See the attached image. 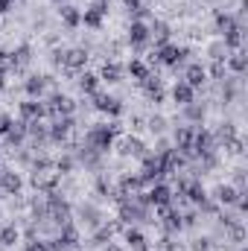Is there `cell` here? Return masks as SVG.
I'll list each match as a JSON object with an SVG mask.
<instances>
[{
    "mask_svg": "<svg viewBox=\"0 0 248 251\" xmlns=\"http://www.w3.org/2000/svg\"><path fill=\"white\" fill-rule=\"evenodd\" d=\"M120 134V126L117 123H97L85 131V146H91L94 152L105 155L108 149H114V137Z\"/></svg>",
    "mask_w": 248,
    "mask_h": 251,
    "instance_id": "obj_1",
    "label": "cell"
},
{
    "mask_svg": "<svg viewBox=\"0 0 248 251\" xmlns=\"http://www.w3.org/2000/svg\"><path fill=\"white\" fill-rule=\"evenodd\" d=\"M44 108H47V114H50V117H56V120H59V117H73L76 102H73L70 97H64V94H53V97H50V102H47Z\"/></svg>",
    "mask_w": 248,
    "mask_h": 251,
    "instance_id": "obj_6",
    "label": "cell"
},
{
    "mask_svg": "<svg viewBox=\"0 0 248 251\" xmlns=\"http://www.w3.org/2000/svg\"><path fill=\"white\" fill-rule=\"evenodd\" d=\"M117 204H120V222H123V225H131V222H149V207H146V204H137L134 196L117 201Z\"/></svg>",
    "mask_w": 248,
    "mask_h": 251,
    "instance_id": "obj_4",
    "label": "cell"
},
{
    "mask_svg": "<svg viewBox=\"0 0 248 251\" xmlns=\"http://www.w3.org/2000/svg\"><path fill=\"white\" fill-rule=\"evenodd\" d=\"M105 251H123V246H114V243H108V249Z\"/></svg>",
    "mask_w": 248,
    "mask_h": 251,
    "instance_id": "obj_50",
    "label": "cell"
},
{
    "mask_svg": "<svg viewBox=\"0 0 248 251\" xmlns=\"http://www.w3.org/2000/svg\"><path fill=\"white\" fill-rule=\"evenodd\" d=\"M155 62L158 64H167V67H181L187 62V56H190V50L187 47H178V44H161V47H155Z\"/></svg>",
    "mask_w": 248,
    "mask_h": 251,
    "instance_id": "obj_3",
    "label": "cell"
},
{
    "mask_svg": "<svg viewBox=\"0 0 248 251\" xmlns=\"http://www.w3.org/2000/svg\"><path fill=\"white\" fill-rule=\"evenodd\" d=\"M193 251H216V249L207 237H198V240H193Z\"/></svg>",
    "mask_w": 248,
    "mask_h": 251,
    "instance_id": "obj_40",
    "label": "cell"
},
{
    "mask_svg": "<svg viewBox=\"0 0 248 251\" xmlns=\"http://www.w3.org/2000/svg\"><path fill=\"white\" fill-rule=\"evenodd\" d=\"M24 251H50V249H47V243H44V240H38V237H32V240L26 243V249H24Z\"/></svg>",
    "mask_w": 248,
    "mask_h": 251,
    "instance_id": "obj_43",
    "label": "cell"
},
{
    "mask_svg": "<svg viewBox=\"0 0 248 251\" xmlns=\"http://www.w3.org/2000/svg\"><path fill=\"white\" fill-rule=\"evenodd\" d=\"M79 88H82V94H97L99 91V76L97 73H88V70H82V76H79Z\"/></svg>",
    "mask_w": 248,
    "mask_h": 251,
    "instance_id": "obj_32",
    "label": "cell"
},
{
    "mask_svg": "<svg viewBox=\"0 0 248 251\" xmlns=\"http://www.w3.org/2000/svg\"><path fill=\"white\" fill-rule=\"evenodd\" d=\"M29 62H32V47H29V44H21V47L12 53V70H24Z\"/></svg>",
    "mask_w": 248,
    "mask_h": 251,
    "instance_id": "obj_28",
    "label": "cell"
},
{
    "mask_svg": "<svg viewBox=\"0 0 248 251\" xmlns=\"http://www.w3.org/2000/svg\"><path fill=\"white\" fill-rule=\"evenodd\" d=\"M26 140V123L24 120H18V123H12L9 128V134H6V143L12 146V149H21V143Z\"/></svg>",
    "mask_w": 248,
    "mask_h": 251,
    "instance_id": "obj_27",
    "label": "cell"
},
{
    "mask_svg": "<svg viewBox=\"0 0 248 251\" xmlns=\"http://www.w3.org/2000/svg\"><path fill=\"white\" fill-rule=\"evenodd\" d=\"M173 190L167 187L164 181H158V184H152L149 187V193H146V201L149 204H155V207H167V204H173Z\"/></svg>",
    "mask_w": 248,
    "mask_h": 251,
    "instance_id": "obj_13",
    "label": "cell"
},
{
    "mask_svg": "<svg viewBox=\"0 0 248 251\" xmlns=\"http://www.w3.org/2000/svg\"><path fill=\"white\" fill-rule=\"evenodd\" d=\"M158 213H161V228L167 231V237H173V234H178V231H184V222H181V213L173 207V204H167V207H158Z\"/></svg>",
    "mask_w": 248,
    "mask_h": 251,
    "instance_id": "obj_8",
    "label": "cell"
},
{
    "mask_svg": "<svg viewBox=\"0 0 248 251\" xmlns=\"http://www.w3.org/2000/svg\"><path fill=\"white\" fill-rule=\"evenodd\" d=\"M225 67H228L231 73H237V76H243V73L248 70V56L243 53V50H234V53H231V59H228V64H225Z\"/></svg>",
    "mask_w": 248,
    "mask_h": 251,
    "instance_id": "obj_29",
    "label": "cell"
},
{
    "mask_svg": "<svg viewBox=\"0 0 248 251\" xmlns=\"http://www.w3.org/2000/svg\"><path fill=\"white\" fill-rule=\"evenodd\" d=\"M53 3H59V6H64V3H70V0H53Z\"/></svg>",
    "mask_w": 248,
    "mask_h": 251,
    "instance_id": "obj_52",
    "label": "cell"
},
{
    "mask_svg": "<svg viewBox=\"0 0 248 251\" xmlns=\"http://www.w3.org/2000/svg\"><path fill=\"white\" fill-rule=\"evenodd\" d=\"M26 134L32 137L35 149H38L41 143H47V140H50V137H47V126L41 123V120H35V123H26Z\"/></svg>",
    "mask_w": 248,
    "mask_h": 251,
    "instance_id": "obj_30",
    "label": "cell"
},
{
    "mask_svg": "<svg viewBox=\"0 0 248 251\" xmlns=\"http://www.w3.org/2000/svg\"><path fill=\"white\" fill-rule=\"evenodd\" d=\"M228 237H231V243H243L246 240V225L243 222H228Z\"/></svg>",
    "mask_w": 248,
    "mask_h": 251,
    "instance_id": "obj_38",
    "label": "cell"
},
{
    "mask_svg": "<svg viewBox=\"0 0 248 251\" xmlns=\"http://www.w3.org/2000/svg\"><path fill=\"white\" fill-rule=\"evenodd\" d=\"M213 152H216L213 131H207V128H196V134H193V158H204V155H213Z\"/></svg>",
    "mask_w": 248,
    "mask_h": 251,
    "instance_id": "obj_5",
    "label": "cell"
},
{
    "mask_svg": "<svg viewBox=\"0 0 248 251\" xmlns=\"http://www.w3.org/2000/svg\"><path fill=\"white\" fill-rule=\"evenodd\" d=\"M164 126H167V120H164V117H152V120H149V128H152V131H158V134L164 131Z\"/></svg>",
    "mask_w": 248,
    "mask_h": 251,
    "instance_id": "obj_45",
    "label": "cell"
},
{
    "mask_svg": "<svg viewBox=\"0 0 248 251\" xmlns=\"http://www.w3.org/2000/svg\"><path fill=\"white\" fill-rule=\"evenodd\" d=\"M12 9V0H0V15H6Z\"/></svg>",
    "mask_w": 248,
    "mask_h": 251,
    "instance_id": "obj_49",
    "label": "cell"
},
{
    "mask_svg": "<svg viewBox=\"0 0 248 251\" xmlns=\"http://www.w3.org/2000/svg\"><path fill=\"white\" fill-rule=\"evenodd\" d=\"M6 88V73H0V91Z\"/></svg>",
    "mask_w": 248,
    "mask_h": 251,
    "instance_id": "obj_51",
    "label": "cell"
},
{
    "mask_svg": "<svg viewBox=\"0 0 248 251\" xmlns=\"http://www.w3.org/2000/svg\"><path fill=\"white\" fill-rule=\"evenodd\" d=\"M62 64L67 67V70H85V64H88V50H82V47L64 50L62 53Z\"/></svg>",
    "mask_w": 248,
    "mask_h": 251,
    "instance_id": "obj_17",
    "label": "cell"
},
{
    "mask_svg": "<svg viewBox=\"0 0 248 251\" xmlns=\"http://www.w3.org/2000/svg\"><path fill=\"white\" fill-rule=\"evenodd\" d=\"M9 70H12V53L0 50V73H9Z\"/></svg>",
    "mask_w": 248,
    "mask_h": 251,
    "instance_id": "obj_42",
    "label": "cell"
},
{
    "mask_svg": "<svg viewBox=\"0 0 248 251\" xmlns=\"http://www.w3.org/2000/svg\"><path fill=\"white\" fill-rule=\"evenodd\" d=\"M173 100H175V105H181V108H184L187 102H193V100H196V91L187 85L184 79H178V82H175V88H173Z\"/></svg>",
    "mask_w": 248,
    "mask_h": 251,
    "instance_id": "obj_25",
    "label": "cell"
},
{
    "mask_svg": "<svg viewBox=\"0 0 248 251\" xmlns=\"http://www.w3.org/2000/svg\"><path fill=\"white\" fill-rule=\"evenodd\" d=\"M102 21H105V15H102V12H97L94 6L82 12V24H85L88 29H102Z\"/></svg>",
    "mask_w": 248,
    "mask_h": 251,
    "instance_id": "obj_34",
    "label": "cell"
},
{
    "mask_svg": "<svg viewBox=\"0 0 248 251\" xmlns=\"http://www.w3.org/2000/svg\"><path fill=\"white\" fill-rule=\"evenodd\" d=\"M128 73H131V79H146V73H149V64H143L140 59H131L128 62Z\"/></svg>",
    "mask_w": 248,
    "mask_h": 251,
    "instance_id": "obj_37",
    "label": "cell"
},
{
    "mask_svg": "<svg viewBox=\"0 0 248 251\" xmlns=\"http://www.w3.org/2000/svg\"><path fill=\"white\" fill-rule=\"evenodd\" d=\"M222 44H225V50H231V53L240 50V47H243V26H234L231 32H225V35H222Z\"/></svg>",
    "mask_w": 248,
    "mask_h": 251,
    "instance_id": "obj_35",
    "label": "cell"
},
{
    "mask_svg": "<svg viewBox=\"0 0 248 251\" xmlns=\"http://www.w3.org/2000/svg\"><path fill=\"white\" fill-rule=\"evenodd\" d=\"M149 41H152V38H149V26H146L143 21H131V24H128V44H131L134 50H143Z\"/></svg>",
    "mask_w": 248,
    "mask_h": 251,
    "instance_id": "obj_11",
    "label": "cell"
},
{
    "mask_svg": "<svg viewBox=\"0 0 248 251\" xmlns=\"http://www.w3.org/2000/svg\"><path fill=\"white\" fill-rule=\"evenodd\" d=\"M184 117L190 120V123H201V120H204V105H198L196 100L187 102L184 105Z\"/></svg>",
    "mask_w": 248,
    "mask_h": 251,
    "instance_id": "obj_36",
    "label": "cell"
},
{
    "mask_svg": "<svg viewBox=\"0 0 248 251\" xmlns=\"http://www.w3.org/2000/svg\"><path fill=\"white\" fill-rule=\"evenodd\" d=\"M18 240H21L18 225H12V222H9V225H3V228H0V246H3V249H12Z\"/></svg>",
    "mask_w": 248,
    "mask_h": 251,
    "instance_id": "obj_33",
    "label": "cell"
},
{
    "mask_svg": "<svg viewBox=\"0 0 248 251\" xmlns=\"http://www.w3.org/2000/svg\"><path fill=\"white\" fill-rule=\"evenodd\" d=\"M213 21H216V32H219V35H225V32H231L234 26H240V24H237V18H234L231 12H216V18H213Z\"/></svg>",
    "mask_w": 248,
    "mask_h": 251,
    "instance_id": "obj_31",
    "label": "cell"
},
{
    "mask_svg": "<svg viewBox=\"0 0 248 251\" xmlns=\"http://www.w3.org/2000/svg\"><path fill=\"white\" fill-rule=\"evenodd\" d=\"M59 15H62V24L67 29H76V26L82 24V12H79L73 3H64L62 9H59Z\"/></svg>",
    "mask_w": 248,
    "mask_h": 251,
    "instance_id": "obj_26",
    "label": "cell"
},
{
    "mask_svg": "<svg viewBox=\"0 0 248 251\" xmlns=\"http://www.w3.org/2000/svg\"><path fill=\"white\" fill-rule=\"evenodd\" d=\"M70 201L67 199H62L56 190L53 193H47V204H44V219H50L56 228H62V225H67L70 222Z\"/></svg>",
    "mask_w": 248,
    "mask_h": 251,
    "instance_id": "obj_2",
    "label": "cell"
},
{
    "mask_svg": "<svg viewBox=\"0 0 248 251\" xmlns=\"http://www.w3.org/2000/svg\"><path fill=\"white\" fill-rule=\"evenodd\" d=\"M240 251H248V249H240Z\"/></svg>",
    "mask_w": 248,
    "mask_h": 251,
    "instance_id": "obj_53",
    "label": "cell"
},
{
    "mask_svg": "<svg viewBox=\"0 0 248 251\" xmlns=\"http://www.w3.org/2000/svg\"><path fill=\"white\" fill-rule=\"evenodd\" d=\"M184 82L196 91V88H201L204 82H207V67L201 62H190L187 64V70H184Z\"/></svg>",
    "mask_w": 248,
    "mask_h": 251,
    "instance_id": "obj_16",
    "label": "cell"
},
{
    "mask_svg": "<svg viewBox=\"0 0 248 251\" xmlns=\"http://www.w3.org/2000/svg\"><path fill=\"white\" fill-rule=\"evenodd\" d=\"M117 152L123 155V158H143L146 155V143L140 140V137H123L120 140V146H117Z\"/></svg>",
    "mask_w": 248,
    "mask_h": 251,
    "instance_id": "obj_15",
    "label": "cell"
},
{
    "mask_svg": "<svg viewBox=\"0 0 248 251\" xmlns=\"http://www.w3.org/2000/svg\"><path fill=\"white\" fill-rule=\"evenodd\" d=\"M91 100H94V108L97 111H102V114H108V117H120L125 108H123V102L117 100V97H108V94H91Z\"/></svg>",
    "mask_w": 248,
    "mask_h": 251,
    "instance_id": "obj_7",
    "label": "cell"
},
{
    "mask_svg": "<svg viewBox=\"0 0 248 251\" xmlns=\"http://www.w3.org/2000/svg\"><path fill=\"white\" fill-rule=\"evenodd\" d=\"M0 173H3V170H0Z\"/></svg>",
    "mask_w": 248,
    "mask_h": 251,
    "instance_id": "obj_54",
    "label": "cell"
},
{
    "mask_svg": "<svg viewBox=\"0 0 248 251\" xmlns=\"http://www.w3.org/2000/svg\"><path fill=\"white\" fill-rule=\"evenodd\" d=\"M170 35H173V29H170V24H167V21H155V24L149 26V38L155 41V47L170 44Z\"/></svg>",
    "mask_w": 248,
    "mask_h": 251,
    "instance_id": "obj_21",
    "label": "cell"
},
{
    "mask_svg": "<svg viewBox=\"0 0 248 251\" xmlns=\"http://www.w3.org/2000/svg\"><path fill=\"white\" fill-rule=\"evenodd\" d=\"M193 134H196V126H181L175 131V152L181 158H193Z\"/></svg>",
    "mask_w": 248,
    "mask_h": 251,
    "instance_id": "obj_10",
    "label": "cell"
},
{
    "mask_svg": "<svg viewBox=\"0 0 248 251\" xmlns=\"http://www.w3.org/2000/svg\"><path fill=\"white\" fill-rule=\"evenodd\" d=\"M18 114H21L24 123H35V120H44L47 117V108L41 105V100H26V102H21Z\"/></svg>",
    "mask_w": 248,
    "mask_h": 251,
    "instance_id": "obj_12",
    "label": "cell"
},
{
    "mask_svg": "<svg viewBox=\"0 0 248 251\" xmlns=\"http://www.w3.org/2000/svg\"><path fill=\"white\" fill-rule=\"evenodd\" d=\"M161 251H175V246H173V240H170V237H164V240H161Z\"/></svg>",
    "mask_w": 248,
    "mask_h": 251,
    "instance_id": "obj_48",
    "label": "cell"
},
{
    "mask_svg": "<svg viewBox=\"0 0 248 251\" xmlns=\"http://www.w3.org/2000/svg\"><path fill=\"white\" fill-rule=\"evenodd\" d=\"M70 131H73V117H59V120H53V126H47V137L53 143H64Z\"/></svg>",
    "mask_w": 248,
    "mask_h": 251,
    "instance_id": "obj_14",
    "label": "cell"
},
{
    "mask_svg": "<svg viewBox=\"0 0 248 251\" xmlns=\"http://www.w3.org/2000/svg\"><path fill=\"white\" fill-rule=\"evenodd\" d=\"M99 82H108V85H117V82H123V67L117 62H105L99 67Z\"/></svg>",
    "mask_w": 248,
    "mask_h": 251,
    "instance_id": "obj_20",
    "label": "cell"
},
{
    "mask_svg": "<svg viewBox=\"0 0 248 251\" xmlns=\"http://www.w3.org/2000/svg\"><path fill=\"white\" fill-rule=\"evenodd\" d=\"M24 187V178L18 176V173H12V170H3L0 173V190L6 193V196H18Z\"/></svg>",
    "mask_w": 248,
    "mask_h": 251,
    "instance_id": "obj_19",
    "label": "cell"
},
{
    "mask_svg": "<svg viewBox=\"0 0 248 251\" xmlns=\"http://www.w3.org/2000/svg\"><path fill=\"white\" fill-rule=\"evenodd\" d=\"M32 184L35 190H47V193H53L56 184H59V173L56 170H41V173H32Z\"/></svg>",
    "mask_w": 248,
    "mask_h": 251,
    "instance_id": "obj_18",
    "label": "cell"
},
{
    "mask_svg": "<svg viewBox=\"0 0 248 251\" xmlns=\"http://www.w3.org/2000/svg\"><path fill=\"white\" fill-rule=\"evenodd\" d=\"M123 3H125V9H128V12H137V9L143 6L140 0H123Z\"/></svg>",
    "mask_w": 248,
    "mask_h": 251,
    "instance_id": "obj_47",
    "label": "cell"
},
{
    "mask_svg": "<svg viewBox=\"0 0 248 251\" xmlns=\"http://www.w3.org/2000/svg\"><path fill=\"white\" fill-rule=\"evenodd\" d=\"M225 70H228V67H225V62H213V67H210V76L225 82Z\"/></svg>",
    "mask_w": 248,
    "mask_h": 251,
    "instance_id": "obj_44",
    "label": "cell"
},
{
    "mask_svg": "<svg viewBox=\"0 0 248 251\" xmlns=\"http://www.w3.org/2000/svg\"><path fill=\"white\" fill-rule=\"evenodd\" d=\"M12 123H15V120H12V117H9L6 111H0V137H6V134H9Z\"/></svg>",
    "mask_w": 248,
    "mask_h": 251,
    "instance_id": "obj_41",
    "label": "cell"
},
{
    "mask_svg": "<svg viewBox=\"0 0 248 251\" xmlns=\"http://www.w3.org/2000/svg\"><path fill=\"white\" fill-rule=\"evenodd\" d=\"M47 82H50L47 76H38V73H35V76H29V79L24 82V91H26V97H29V100H41V94H44Z\"/></svg>",
    "mask_w": 248,
    "mask_h": 251,
    "instance_id": "obj_22",
    "label": "cell"
},
{
    "mask_svg": "<svg viewBox=\"0 0 248 251\" xmlns=\"http://www.w3.org/2000/svg\"><path fill=\"white\" fill-rule=\"evenodd\" d=\"M91 6H94L97 12H102V15H108V0H94Z\"/></svg>",
    "mask_w": 248,
    "mask_h": 251,
    "instance_id": "obj_46",
    "label": "cell"
},
{
    "mask_svg": "<svg viewBox=\"0 0 248 251\" xmlns=\"http://www.w3.org/2000/svg\"><path fill=\"white\" fill-rule=\"evenodd\" d=\"M125 246L131 251H149V240L143 237V231H137V228H125Z\"/></svg>",
    "mask_w": 248,
    "mask_h": 251,
    "instance_id": "obj_24",
    "label": "cell"
},
{
    "mask_svg": "<svg viewBox=\"0 0 248 251\" xmlns=\"http://www.w3.org/2000/svg\"><path fill=\"white\" fill-rule=\"evenodd\" d=\"M140 88L146 91V97L155 102V105H161L164 102V82H161V76L158 73H146V79H140Z\"/></svg>",
    "mask_w": 248,
    "mask_h": 251,
    "instance_id": "obj_9",
    "label": "cell"
},
{
    "mask_svg": "<svg viewBox=\"0 0 248 251\" xmlns=\"http://www.w3.org/2000/svg\"><path fill=\"white\" fill-rule=\"evenodd\" d=\"M73 167H76V161H73L70 155H62V158L53 164V170H56L59 176H70V173H73Z\"/></svg>",
    "mask_w": 248,
    "mask_h": 251,
    "instance_id": "obj_39",
    "label": "cell"
},
{
    "mask_svg": "<svg viewBox=\"0 0 248 251\" xmlns=\"http://www.w3.org/2000/svg\"><path fill=\"white\" fill-rule=\"evenodd\" d=\"M237 199H240V190L234 187V184H219V187H216V201H219L222 207H234Z\"/></svg>",
    "mask_w": 248,
    "mask_h": 251,
    "instance_id": "obj_23",
    "label": "cell"
}]
</instances>
